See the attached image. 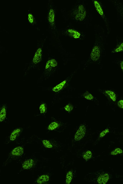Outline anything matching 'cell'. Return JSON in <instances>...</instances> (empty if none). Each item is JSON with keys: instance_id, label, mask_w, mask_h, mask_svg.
Instances as JSON below:
<instances>
[{"instance_id": "obj_1", "label": "cell", "mask_w": 123, "mask_h": 184, "mask_svg": "<svg viewBox=\"0 0 123 184\" xmlns=\"http://www.w3.org/2000/svg\"><path fill=\"white\" fill-rule=\"evenodd\" d=\"M104 30L99 32L96 36L95 44L92 49L90 55V58L92 61L96 62L99 59L101 55V46L102 42L105 40Z\"/></svg>"}, {"instance_id": "obj_2", "label": "cell", "mask_w": 123, "mask_h": 184, "mask_svg": "<svg viewBox=\"0 0 123 184\" xmlns=\"http://www.w3.org/2000/svg\"><path fill=\"white\" fill-rule=\"evenodd\" d=\"M86 14L85 7L83 5L80 4L77 5L73 10L72 15L75 20L82 21L85 19Z\"/></svg>"}, {"instance_id": "obj_3", "label": "cell", "mask_w": 123, "mask_h": 184, "mask_svg": "<svg viewBox=\"0 0 123 184\" xmlns=\"http://www.w3.org/2000/svg\"><path fill=\"white\" fill-rule=\"evenodd\" d=\"M93 3L96 11L104 21L105 24H106L107 29L109 32V23L102 6L100 3L97 0H93Z\"/></svg>"}, {"instance_id": "obj_4", "label": "cell", "mask_w": 123, "mask_h": 184, "mask_svg": "<svg viewBox=\"0 0 123 184\" xmlns=\"http://www.w3.org/2000/svg\"><path fill=\"white\" fill-rule=\"evenodd\" d=\"M57 65V62L55 59L52 58L49 60L45 66V73L47 75L50 74L55 69Z\"/></svg>"}, {"instance_id": "obj_5", "label": "cell", "mask_w": 123, "mask_h": 184, "mask_svg": "<svg viewBox=\"0 0 123 184\" xmlns=\"http://www.w3.org/2000/svg\"><path fill=\"white\" fill-rule=\"evenodd\" d=\"M86 132V128L84 124L81 125L77 131L74 136V139L76 141H79L85 136Z\"/></svg>"}, {"instance_id": "obj_6", "label": "cell", "mask_w": 123, "mask_h": 184, "mask_svg": "<svg viewBox=\"0 0 123 184\" xmlns=\"http://www.w3.org/2000/svg\"><path fill=\"white\" fill-rule=\"evenodd\" d=\"M73 75L72 74L66 79L53 88L52 91L55 92H56L62 90L69 82Z\"/></svg>"}, {"instance_id": "obj_7", "label": "cell", "mask_w": 123, "mask_h": 184, "mask_svg": "<svg viewBox=\"0 0 123 184\" xmlns=\"http://www.w3.org/2000/svg\"><path fill=\"white\" fill-rule=\"evenodd\" d=\"M67 35L75 39H79L81 36V33L78 31L72 29H69L65 32Z\"/></svg>"}, {"instance_id": "obj_8", "label": "cell", "mask_w": 123, "mask_h": 184, "mask_svg": "<svg viewBox=\"0 0 123 184\" xmlns=\"http://www.w3.org/2000/svg\"><path fill=\"white\" fill-rule=\"evenodd\" d=\"M109 178V175L107 173H102L97 177L96 182L99 184H105L108 182Z\"/></svg>"}, {"instance_id": "obj_9", "label": "cell", "mask_w": 123, "mask_h": 184, "mask_svg": "<svg viewBox=\"0 0 123 184\" xmlns=\"http://www.w3.org/2000/svg\"><path fill=\"white\" fill-rule=\"evenodd\" d=\"M42 51L41 48H39L36 50L32 62L33 64H36L41 61L42 57Z\"/></svg>"}, {"instance_id": "obj_10", "label": "cell", "mask_w": 123, "mask_h": 184, "mask_svg": "<svg viewBox=\"0 0 123 184\" xmlns=\"http://www.w3.org/2000/svg\"><path fill=\"white\" fill-rule=\"evenodd\" d=\"M34 160L32 159H27L23 163L22 165V168L25 170H28L32 168L35 165Z\"/></svg>"}, {"instance_id": "obj_11", "label": "cell", "mask_w": 123, "mask_h": 184, "mask_svg": "<svg viewBox=\"0 0 123 184\" xmlns=\"http://www.w3.org/2000/svg\"><path fill=\"white\" fill-rule=\"evenodd\" d=\"M55 13L54 9L51 8L49 11L48 15V21L52 27H54L55 25Z\"/></svg>"}, {"instance_id": "obj_12", "label": "cell", "mask_w": 123, "mask_h": 184, "mask_svg": "<svg viewBox=\"0 0 123 184\" xmlns=\"http://www.w3.org/2000/svg\"><path fill=\"white\" fill-rule=\"evenodd\" d=\"M24 153V149L21 146L17 147L12 151L11 154L12 155L19 156L22 155Z\"/></svg>"}, {"instance_id": "obj_13", "label": "cell", "mask_w": 123, "mask_h": 184, "mask_svg": "<svg viewBox=\"0 0 123 184\" xmlns=\"http://www.w3.org/2000/svg\"><path fill=\"white\" fill-rule=\"evenodd\" d=\"M49 176L47 174H43L39 176L37 179L36 182L38 184H42L49 181Z\"/></svg>"}, {"instance_id": "obj_14", "label": "cell", "mask_w": 123, "mask_h": 184, "mask_svg": "<svg viewBox=\"0 0 123 184\" xmlns=\"http://www.w3.org/2000/svg\"><path fill=\"white\" fill-rule=\"evenodd\" d=\"M21 129L18 128L14 129L11 133L9 137L10 140L11 141L15 140L20 134Z\"/></svg>"}, {"instance_id": "obj_15", "label": "cell", "mask_w": 123, "mask_h": 184, "mask_svg": "<svg viewBox=\"0 0 123 184\" xmlns=\"http://www.w3.org/2000/svg\"><path fill=\"white\" fill-rule=\"evenodd\" d=\"M73 177V172L72 170L68 171L67 173L65 180V183L67 184H70L72 182Z\"/></svg>"}, {"instance_id": "obj_16", "label": "cell", "mask_w": 123, "mask_h": 184, "mask_svg": "<svg viewBox=\"0 0 123 184\" xmlns=\"http://www.w3.org/2000/svg\"><path fill=\"white\" fill-rule=\"evenodd\" d=\"M92 152L89 150L84 152L82 155L83 159L87 161L91 159L92 157Z\"/></svg>"}, {"instance_id": "obj_17", "label": "cell", "mask_w": 123, "mask_h": 184, "mask_svg": "<svg viewBox=\"0 0 123 184\" xmlns=\"http://www.w3.org/2000/svg\"><path fill=\"white\" fill-rule=\"evenodd\" d=\"M105 93L113 101L115 102L116 101L117 99L116 95L114 92L111 90H107L105 91Z\"/></svg>"}, {"instance_id": "obj_18", "label": "cell", "mask_w": 123, "mask_h": 184, "mask_svg": "<svg viewBox=\"0 0 123 184\" xmlns=\"http://www.w3.org/2000/svg\"><path fill=\"white\" fill-rule=\"evenodd\" d=\"M114 3L117 10L123 17V5L116 2H115Z\"/></svg>"}, {"instance_id": "obj_19", "label": "cell", "mask_w": 123, "mask_h": 184, "mask_svg": "<svg viewBox=\"0 0 123 184\" xmlns=\"http://www.w3.org/2000/svg\"><path fill=\"white\" fill-rule=\"evenodd\" d=\"M6 116V111L5 107H2L0 112V121L2 122L4 120Z\"/></svg>"}, {"instance_id": "obj_20", "label": "cell", "mask_w": 123, "mask_h": 184, "mask_svg": "<svg viewBox=\"0 0 123 184\" xmlns=\"http://www.w3.org/2000/svg\"><path fill=\"white\" fill-rule=\"evenodd\" d=\"M59 125L57 122L54 121L51 123L48 126V129L49 130L53 131L57 128Z\"/></svg>"}, {"instance_id": "obj_21", "label": "cell", "mask_w": 123, "mask_h": 184, "mask_svg": "<svg viewBox=\"0 0 123 184\" xmlns=\"http://www.w3.org/2000/svg\"><path fill=\"white\" fill-rule=\"evenodd\" d=\"M42 142L43 146L46 148L51 149L53 148V145L49 140L43 139L42 141Z\"/></svg>"}, {"instance_id": "obj_22", "label": "cell", "mask_w": 123, "mask_h": 184, "mask_svg": "<svg viewBox=\"0 0 123 184\" xmlns=\"http://www.w3.org/2000/svg\"><path fill=\"white\" fill-rule=\"evenodd\" d=\"M83 96L86 99L89 100H92L94 98V97L89 92L86 91L83 94Z\"/></svg>"}, {"instance_id": "obj_23", "label": "cell", "mask_w": 123, "mask_h": 184, "mask_svg": "<svg viewBox=\"0 0 123 184\" xmlns=\"http://www.w3.org/2000/svg\"><path fill=\"white\" fill-rule=\"evenodd\" d=\"M123 51V41L121 42L114 50L112 52L113 53H118Z\"/></svg>"}, {"instance_id": "obj_24", "label": "cell", "mask_w": 123, "mask_h": 184, "mask_svg": "<svg viewBox=\"0 0 123 184\" xmlns=\"http://www.w3.org/2000/svg\"><path fill=\"white\" fill-rule=\"evenodd\" d=\"M123 153L122 150L119 148H117L112 150L110 153L111 155H115Z\"/></svg>"}, {"instance_id": "obj_25", "label": "cell", "mask_w": 123, "mask_h": 184, "mask_svg": "<svg viewBox=\"0 0 123 184\" xmlns=\"http://www.w3.org/2000/svg\"><path fill=\"white\" fill-rule=\"evenodd\" d=\"M73 108L74 107L73 105L69 103L65 106L64 109L66 111L70 112L72 111Z\"/></svg>"}, {"instance_id": "obj_26", "label": "cell", "mask_w": 123, "mask_h": 184, "mask_svg": "<svg viewBox=\"0 0 123 184\" xmlns=\"http://www.w3.org/2000/svg\"><path fill=\"white\" fill-rule=\"evenodd\" d=\"M109 129L106 128L103 131L99 134V138H102L104 137L109 132Z\"/></svg>"}, {"instance_id": "obj_27", "label": "cell", "mask_w": 123, "mask_h": 184, "mask_svg": "<svg viewBox=\"0 0 123 184\" xmlns=\"http://www.w3.org/2000/svg\"><path fill=\"white\" fill-rule=\"evenodd\" d=\"M39 109L41 113L44 114L45 113L46 108L45 105L44 103H42L40 105Z\"/></svg>"}, {"instance_id": "obj_28", "label": "cell", "mask_w": 123, "mask_h": 184, "mask_svg": "<svg viewBox=\"0 0 123 184\" xmlns=\"http://www.w3.org/2000/svg\"><path fill=\"white\" fill-rule=\"evenodd\" d=\"M28 19L29 22L31 23H32L34 22L33 16L32 14L29 13L28 15Z\"/></svg>"}, {"instance_id": "obj_29", "label": "cell", "mask_w": 123, "mask_h": 184, "mask_svg": "<svg viewBox=\"0 0 123 184\" xmlns=\"http://www.w3.org/2000/svg\"><path fill=\"white\" fill-rule=\"evenodd\" d=\"M117 104L119 108L123 109V100L121 99L119 100L118 101Z\"/></svg>"}, {"instance_id": "obj_30", "label": "cell", "mask_w": 123, "mask_h": 184, "mask_svg": "<svg viewBox=\"0 0 123 184\" xmlns=\"http://www.w3.org/2000/svg\"><path fill=\"white\" fill-rule=\"evenodd\" d=\"M120 65L121 69L123 72V60L120 63Z\"/></svg>"}]
</instances>
